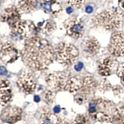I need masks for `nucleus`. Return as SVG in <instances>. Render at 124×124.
<instances>
[{
  "instance_id": "1",
  "label": "nucleus",
  "mask_w": 124,
  "mask_h": 124,
  "mask_svg": "<svg viewBox=\"0 0 124 124\" xmlns=\"http://www.w3.org/2000/svg\"><path fill=\"white\" fill-rule=\"evenodd\" d=\"M24 63L30 70L37 72L48 67L55 58V50L47 40L33 37L25 42L21 51Z\"/></svg>"
},
{
  "instance_id": "2",
  "label": "nucleus",
  "mask_w": 124,
  "mask_h": 124,
  "mask_svg": "<svg viewBox=\"0 0 124 124\" xmlns=\"http://www.w3.org/2000/svg\"><path fill=\"white\" fill-rule=\"evenodd\" d=\"M45 82L52 91H65L76 94L81 86L82 79L70 73L56 72L48 75L46 76Z\"/></svg>"
},
{
  "instance_id": "3",
  "label": "nucleus",
  "mask_w": 124,
  "mask_h": 124,
  "mask_svg": "<svg viewBox=\"0 0 124 124\" xmlns=\"http://www.w3.org/2000/svg\"><path fill=\"white\" fill-rule=\"evenodd\" d=\"M124 16L114 9H107L96 14L91 20L93 27L105 32H116L122 26Z\"/></svg>"
},
{
  "instance_id": "4",
  "label": "nucleus",
  "mask_w": 124,
  "mask_h": 124,
  "mask_svg": "<svg viewBox=\"0 0 124 124\" xmlns=\"http://www.w3.org/2000/svg\"><path fill=\"white\" fill-rule=\"evenodd\" d=\"M116 107L112 101L102 98L92 99L89 102L88 112L93 120L99 122H112Z\"/></svg>"
},
{
  "instance_id": "5",
  "label": "nucleus",
  "mask_w": 124,
  "mask_h": 124,
  "mask_svg": "<svg viewBox=\"0 0 124 124\" xmlns=\"http://www.w3.org/2000/svg\"><path fill=\"white\" fill-rule=\"evenodd\" d=\"M54 50L55 60L63 66L73 65L77 61L80 55L76 47L70 43H59Z\"/></svg>"
},
{
  "instance_id": "6",
  "label": "nucleus",
  "mask_w": 124,
  "mask_h": 124,
  "mask_svg": "<svg viewBox=\"0 0 124 124\" xmlns=\"http://www.w3.org/2000/svg\"><path fill=\"white\" fill-rule=\"evenodd\" d=\"M98 83L92 76L86 75L82 79L81 86L75 95V100L77 104L81 105L88 101L95 94Z\"/></svg>"
},
{
  "instance_id": "7",
  "label": "nucleus",
  "mask_w": 124,
  "mask_h": 124,
  "mask_svg": "<svg viewBox=\"0 0 124 124\" xmlns=\"http://www.w3.org/2000/svg\"><path fill=\"white\" fill-rule=\"evenodd\" d=\"M37 26L31 20H21L11 27V36L19 40H27L35 37L37 32Z\"/></svg>"
},
{
  "instance_id": "8",
  "label": "nucleus",
  "mask_w": 124,
  "mask_h": 124,
  "mask_svg": "<svg viewBox=\"0 0 124 124\" xmlns=\"http://www.w3.org/2000/svg\"><path fill=\"white\" fill-rule=\"evenodd\" d=\"M16 84L19 90L25 94H32L37 88L34 75L28 71H25L19 76Z\"/></svg>"
},
{
  "instance_id": "9",
  "label": "nucleus",
  "mask_w": 124,
  "mask_h": 124,
  "mask_svg": "<svg viewBox=\"0 0 124 124\" xmlns=\"http://www.w3.org/2000/svg\"><path fill=\"white\" fill-rule=\"evenodd\" d=\"M20 56L19 50L12 42H7L2 44L1 46L0 57L4 64H11L15 62Z\"/></svg>"
},
{
  "instance_id": "10",
  "label": "nucleus",
  "mask_w": 124,
  "mask_h": 124,
  "mask_svg": "<svg viewBox=\"0 0 124 124\" xmlns=\"http://www.w3.org/2000/svg\"><path fill=\"white\" fill-rule=\"evenodd\" d=\"M108 49L112 56H124V33L119 31H116L112 33Z\"/></svg>"
},
{
  "instance_id": "11",
  "label": "nucleus",
  "mask_w": 124,
  "mask_h": 124,
  "mask_svg": "<svg viewBox=\"0 0 124 124\" xmlns=\"http://www.w3.org/2000/svg\"><path fill=\"white\" fill-rule=\"evenodd\" d=\"M118 61L113 56L104 57L99 61L97 70L99 75L102 76H109L117 72Z\"/></svg>"
},
{
  "instance_id": "12",
  "label": "nucleus",
  "mask_w": 124,
  "mask_h": 124,
  "mask_svg": "<svg viewBox=\"0 0 124 124\" xmlns=\"http://www.w3.org/2000/svg\"><path fill=\"white\" fill-rule=\"evenodd\" d=\"M65 26L66 34L73 39H80L84 33V24L79 19H72L67 20Z\"/></svg>"
},
{
  "instance_id": "13",
  "label": "nucleus",
  "mask_w": 124,
  "mask_h": 124,
  "mask_svg": "<svg viewBox=\"0 0 124 124\" xmlns=\"http://www.w3.org/2000/svg\"><path fill=\"white\" fill-rule=\"evenodd\" d=\"M22 117V109L16 105H9L3 110L1 119L3 122L14 124L20 120Z\"/></svg>"
},
{
  "instance_id": "14",
  "label": "nucleus",
  "mask_w": 124,
  "mask_h": 124,
  "mask_svg": "<svg viewBox=\"0 0 124 124\" xmlns=\"http://www.w3.org/2000/svg\"><path fill=\"white\" fill-rule=\"evenodd\" d=\"M20 10L14 6H9L4 9L1 14V22L6 23L9 27H11L20 20Z\"/></svg>"
},
{
  "instance_id": "15",
  "label": "nucleus",
  "mask_w": 124,
  "mask_h": 124,
  "mask_svg": "<svg viewBox=\"0 0 124 124\" xmlns=\"http://www.w3.org/2000/svg\"><path fill=\"white\" fill-rule=\"evenodd\" d=\"M82 52L86 56H94L99 52L100 44L95 37H87L81 44Z\"/></svg>"
},
{
  "instance_id": "16",
  "label": "nucleus",
  "mask_w": 124,
  "mask_h": 124,
  "mask_svg": "<svg viewBox=\"0 0 124 124\" xmlns=\"http://www.w3.org/2000/svg\"><path fill=\"white\" fill-rule=\"evenodd\" d=\"M40 8L46 14L56 17L63 11V8L59 0H42Z\"/></svg>"
},
{
  "instance_id": "17",
  "label": "nucleus",
  "mask_w": 124,
  "mask_h": 124,
  "mask_svg": "<svg viewBox=\"0 0 124 124\" xmlns=\"http://www.w3.org/2000/svg\"><path fill=\"white\" fill-rule=\"evenodd\" d=\"M0 101L1 106L8 105L12 100L13 94L10 82L6 78L1 79Z\"/></svg>"
},
{
  "instance_id": "18",
  "label": "nucleus",
  "mask_w": 124,
  "mask_h": 124,
  "mask_svg": "<svg viewBox=\"0 0 124 124\" xmlns=\"http://www.w3.org/2000/svg\"><path fill=\"white\" fill-rule=\"evenodd\" d=\"M39 124H69L60 116L53 114L48 110H44L40 118Z\"/></svg>"
},
{
  "instance_id": "19",
  "label": "nucleus",
  "mask_w": 124,
  "mask_h": 124,
  "mask_svg": "<svg viewBox=\"0 0 124 124\" xmlns=\"http://www.w3.org/2000/svg\"><path fill=\"white\" fill-rule=\"evenodd\" d=\"M39 0H20L17 4V8L20 12L30 13L37 8Z\"/></svg>"
},
{
  "instance_id": "20",
  "label": "nucleus",
  "mask_w": 124,
  "mask_h": 124,
  "mask_svg": "<svg viewBox=\"0 0 124 124\" xmlns=\"http://www.w3.org/2000/svg\"><path fill=\"white\" fill-rule=\"evenodd\" d=\"M38 30L45 35H50L56 29V22L52 19H46L39 22L37 25Z\"/></svg>"
},
{
  "instance_id": "21",
  "label": "nucleus",
  "mask_w": 124,
  "mask_h": 124,
  "mask_svg": "<svg viewBox=\"0 0 124 124\" xmlns=\"http://www.w3.org/2000/svg\"><path fill=\"white\" fill-rule=\"evenodd\" d=\"M97 89L100 92L103 94L107 92L112 91L114 94H116V95L120 94L123 91L122 88L120 86H119L118 85L112 86L111 83L107 80H104L100 82V83L98 84Z\"/></svg>"
},
{
  "instance_id": "22",
  "label": "nucleus",
  "mask_w": 124,
  "mask_h": 124,
  "mask_svg": "<svg viewBox=\"0 0 124 124\" xmlns=\"http://www.w3.org/2000/svg\"><path fill=\"white\" fill-rule=\"evenodd\" d=\"M112 122L115 124H124V104L116 107Z\"/></svg>"
},
{
  "instance_id": "23",
  "label": "nucleus",
  "mask_w": 124,
  "mask_h": 124,
  "mask_svg": "<svg viewBox=\"0 0 124 124\" xmlns=\"http://www.w3.org/2000/svg\"><path fill=\"white\" fill-rule=\"evenodd\" d=\"M55 95L54 92L52 90H45L43 91L41 94V97L42 100L45 102L48 105H52L53 103L55 100Z\"/></svg>"
},
{
  "instance_id": "24",
  "label": "nucleus",
  "mask_w": 124,
  "mask_h": 124,
  "mask_svg": "<svg viewBox=\"0 0 124 124\" xmlns=\"http://www.w3.org/2000/svg\"><path fill=\"white\" fill-rule=\"evenodd\" d=\"M72 124H92L90 119L86 115L78 114L73 120Z\"/></svg>"
},
{
  "instance_id": "25",
  "label": "nucleus",
  "mask_w": 124,
  "mask_h": 124,
  "mask_svg": "<svg viewBox=\"0 0 124 124\" xmlns=\"http://www.w3.org/2000/svg\"><path fill=\"white\" fill-rule=\"evenodd\" d=\"M65 2L70 8L79 9L83 6L84 0H65Z\"/></svg>"
},
{
  "instance_id": "26",
  "label": "nucleus",
  "mask_w": 124,
  "mask_h": 124,
  "mask_svg": "<svg viewBox=\"0 0 124 124\" xmlns=\"http://www.w3.org/2000/svg\"><path fill=\"white\" fill-rule=\"evenodd\" d=\"M116 73H117L118 76L120 79L122 84L124 86V63L119 65Z\"/></svg>"
},
{
  "instance_id": "27",
  "label": "nucleus",
  "mask_w": 124,
  "mask_h": 124,
  "mask_svg": "<svg viewBox=\"0 0 124 124\" xmlns=\"http://www.w3.org/2000/svg\"><path fill=\"white\" fill-rule=\"evenodd\" d=\"M119 6L121 10L124 12V0H119Z\"/></svg>"
},
{
  "instance_id": "28",
  "label": "nucleus",
  "mask_w": 124,
  "mask_h": 124,
  "mask_svg": "<svg viewBox=\"0 0 124 124\" xmlns=\"http://www.w3.org/2000/svg\"><path fill=\"white\" fill-rule=\"evenodd\" d=\"M92 10L93 9H92V8L91 6H88L86 8V12L88 13H91L92 11Z\"/></svg>"
},
{
  "instance_id": "29",
  "label": "nucleus",
  "mask_w": 124,
  "mask_h": 124,
  "mask_svg": "<svg viewBox=\"0 0 124 124\" xmlns=\"http://www.w3.org/2000/svg\"><path fill=\"white\" fill-rule=\"evenodd\" d=\"M34 100L36 101V102H38L40 100V97L39 96H36L34 97Z\"/></svg>"
},
{
  "instance_id": "30",
  "label": "nucleus",
  "mask_w": 124,
  "mask_h": 124,
  "mask_svg": "<svg viewBox=\"0 0 124 124\" xmlns=\"http://www.w3.org/2000/svg\"><path fill=\"white\" fill-rule=\"evenodd\" d=\"M54 111H55V112L58 113V112L60 111V109H58V107H56V108H55V109H54Z\"/></svg>"
}]
</instances>
